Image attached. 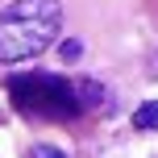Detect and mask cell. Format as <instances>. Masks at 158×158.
<instances>
[{
    "instance_id": "obj_1",
    "label": "cell",
    "mask_w": 158,
    "mask_h": 158,
    "mask_svg": "<svg viewBox=\"0 0 158 158\" xmlns=\"http://www.w3.org/2000/svg\"><path fill=\"white\" fill-rule=\"evenodd\" d=\"M63 29L58 0H13L0 8V63H25L54 46Z\"/></svg>"
},
{
    "instance_id": "obj_2",
    "label": "cell",
    "mask_w": 158,
    "mask_h": 158,
    "mask_svg": "<svg viewBox=\"0 0 158 158\" xmlns=\"http://www.w3.org/2000/svg\"><path fill=\"white\" fill-rule=\"evenodd\" d=\"M133 125H137V129H158V100L142 104V108L133 112Z\"/></svg>"
},
{
    "instance_id": "obj_4",
    "label": "cell",
    "mask_w": 158,
    "mask_h": 158,
    "mask_svg": "<svg viewBox=\"0 0 158 158\" xmlns=\"http://www.w3.org/2000/svg\"><path fill=\"white\" fill-rule=\"evenodd\" d=\"M79 50H83L79 42H63V58H67V63H71V58H79Z\"/></svg>"
},
{
    "instance_id": "obj_3",
    "label": "cell",
    "mask_w": 158,
    "mask_h": 158,
    "mask_svg": "<svg viewBox=\"0 0 158 158\" xmlns=\"http://www.w3.org/2000/svg\"><path fill=\"white\" fill-rule=\"evenodd\" d=\"M29 158H67V154H63V150H54V146H33Z\"/></svg>"
}]
</instances>
